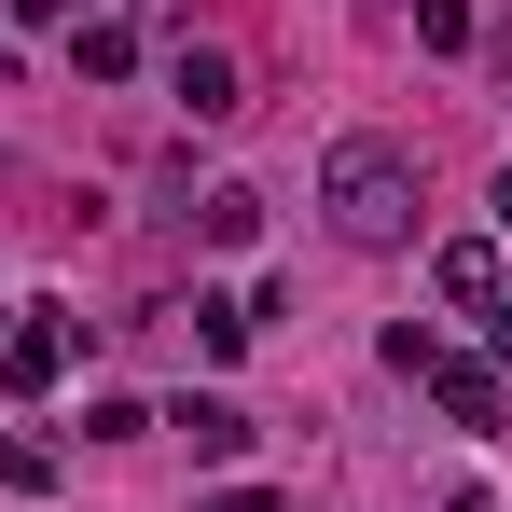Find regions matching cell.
I'll return each instance as SVG.
<instances>
[{
    "label": "cell",
    "mask_w": 512,
    "mask_h": 512,
    "mask_svg": "<svg viewBox=\"0 0 512 512\" xmlns=\"http://www.w3.org/2000/svg\"><path fill=\"white\" fill-rule=\"evenodd\" d=\"M180 443H194V457H208V471H222V457H250V416H236V402H222V388H208V402H180Z\"/></svg>",
    "instance_id": "cell-7"
},
{
    "label": "cell",
    "mask_w": 512,
    "mask_h": 512,
    "mask_svg": "<svg viewBox=\"0 0 512 512\" xmlns=\"http://www.w3.org/2000/svg\"><path fill=\"white\" fill-rule=\"evenodd\" d=\"M194 512H277V499H263V485H222V499H194Z\"/></svg>",
    "instance_id": "cell-12"
},
{
    "label": "cell",
    "mask_w": 512,
    "mask_h": 512,
    "mask_svg": "<svg viewBox=\"0 0 512 512\" xmlns=\"http://www.w3.org/2000/svg\"><path fill=\"white\" fill-rule=\"evenodd\" d=\"M194 236H208V250H250V236H263V194H250V180H208V194H194Z\"/></svg>",
    "instance_id": "cell-6"
},
{
    "label": "cell",
    "mask_w": 512,
    "mask_h": 512,
    "mask_svg": "<svg viewBox=\"0 0 512 512\" xmlns=\"http://www.w3.org/2000/svg\"><path fill=\"white\" fill-rule=\"evenodd\" d=\"M319 208H333L346 250H402V236H416V153H402V139H333Z\"/></svg>",
    "instance_id": "cell-1"
},
{
    "label": "cell",
    "mask_w": 512,
    "mask_h": 512,
    "mask_svg": "<svg viewBox=\"0 0 512 512\" xmlns=\"http://www.w3.org/2000/svg\"><path fill=\"white\" fill-rule=\"evenodd\" d=\"M56 14H70V0H14V28H56Z\"/></svg>",
    "instance_id": "cell-14"
},
{
    "label": "cell",
    "mask_w": 512,
    "mask_h": 512,
    "mask_svg": "<svg viewBox=\"0 0 512 512\" xmlns=\"http://www.w3.org/2000/svg\"><path fill=\"white\" fill-rule=\"evenodd\" d=\"M416 42L429 56H471V0H416Z\"/></svg>",
    "instance_id": "cell-11"
},
{
    "label": "cell",
    "mask_w": 512,
    "mask_h": 512,
    "mask_svg": "<svg viewBox=\"0 0 512 512\" xmlns=\"http://www.w3.org/2000/svg\"><path fill=\"white\" fill-rule=\"evenodd\" d=\"M56 374H70V305H14V333H0V388L42 402Z\"/></svg>",
    "instance_id": "cell-2"
},
{
    "label": "cell",
    "mask_w": 512,
    "mask_h": 512,
    "mask_svg": "<svg viewBox=\"0 0 512 512\" xmlns=\"http://www.w3.org/2000/svg\"><path fill=\"white\" fill-rule=\"evenodd\" d=\"M485 208H499V236H512V167H499V180H485Z\"/></svg>",
    "instance_id": "cell-15"
},
{
    "label": "cell",
    "mask_w": 512,
    "mask_h": 512,
    "mask_svg": "<svg viewBox=\"0 0 512 512\" xmlns=\"http://www.w3.org/2000/svg\"><path fill=\"white\" fill-rule=\"evenodd\" d=\"M416 388H429V402H443V416H457V429H499V416H512V388H499V374H485V360H429Z\"/></svg>",
    "instance_id": "cell-4"
},
{
    "label": "cell",
    "mask_w": 512,
    "mask_h": 512,
    "mask_svg": "<svg viewBox=\"0 0 512 512\" xmlns=\"http://www.w3.org/2000/svg\"><path fill=\"white\" fill-rule=\"evenodd\" d=\"M429 291L485 319V305H499V236H457V250H429Z\"/></svg>",
    "instance_id": "cell-5"
},
{
    "label": "cell",
    "mask_w": 512,
    "mask_h": 512,
    "mask_svg": "<svg viewBox=\"0 0 512 512\" xmlns=\"http://www.w3.org/2000/svg\"><path fill=\"white\" fill-rule=\"evenodd\" d=\"M0 485H14V499H56V443H42V429H0Z\"/></svg>",
    "instance_id": "cell-9"
},
{
    "label": "cell",
    "mask_w": 512,
    "mask_h": 512,
    "mask_svg": "<svg viewBox=\"0 0 512 512\" xmlns=\"http://www.w3.org/2000/svg\"><path fill=\"white\" fill-rule=\"evenodd\" d=\"M167 97L194 111V125H236V111H250V84H236L222 42H180V56H167Z\"/></svg>",
    "instance_id": "cell-3"
},
{
    "label": "cell",
    "mask_w": 512,
    "mask_h": 512,
    "mask_svg": "<svg viewBox=\"0 0 512 512\" xmlns=\"http://www.w3.org/2000/svg\"><path fill=\"white\" fill-rule=\"evenodd\" d=\"M263 333V319H250V305H236V291H194V346H208V360H236V346H250Z\"/></svg>",
    "instance_id": "cell-10"
},
{
    "label": "cell",
    "mask_w": 512,
    "mask_h": 512,
    "mask_svg": "<svg viewBox=\"0 0 512 512\" xmlns=\"http://www.w3.org/2000/svg\"><path fill=\"white\" fill-rule=\"evenodd\" d=\"M499 84H512V28H499Z\"/></svg>",
    "instance_id": "cell-16"
},
{
    "label": "cell",
    "mask_w": 512,
    "mask_h": 512,
    "mask_svg": "<svg viewBox=\"0 0 512 512\" xmlns=\"http://www.w3.org/2000/svg\"><path fill=\"white\" fill-rule=\"evenodd\" d=\"M70 70H84V84H125V70H139V28H111V14L70 28Z\"/></svg>",
    "instance_id": "cell-8"
},
{
    "label": "cell",
    "mask_w": 512,
    "mask_h": 512,
    "mask_svg": "<svg viewBox=\"0 0 512 512\" xmlns=\"http://www.w3.org/2000/svg\"><path fill=\"white\" fill-rule=\"evenodd\" d=\"M443 512H485V499H443Z\"/></svg>",
    "instance_id": "cell-17"
},
{
    "label": "cell",
    "mask_w": 512,
    "mask_h": 512,
    "mask_svg": "<svg viewBox=\"0 0 512 512\" xmlns=\"http://www.w3.org/2000/svg\"><path fill=\"white\" fill-rule=\"evenodd\" d=\"M485 319H499V388H512V291H499V305H485Z\"/></svg>",
    "instance_id": "cell-13"
}]
</instances>
